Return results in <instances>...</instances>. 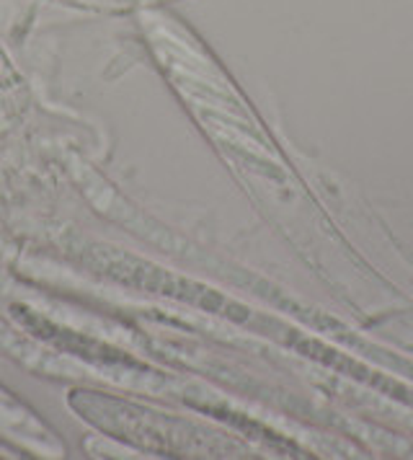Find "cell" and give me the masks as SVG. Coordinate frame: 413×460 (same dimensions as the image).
<instances>
[{
  "label": "cell",
  "mask_w": 413,
  "mask_h": 460,
  "mask_svg": "<svg viewBox=\"0 0 413 460\" xmlns=\"http://www.w3.org/2000/svg\"><path fill=\"white\" fill-rule=\"evenodd\" d=\"M101 5H117V8H127V5H150V3H163V0H93Z\"/></svg>",
  "instance_id": "6da1fadb"
}]
</instances>
